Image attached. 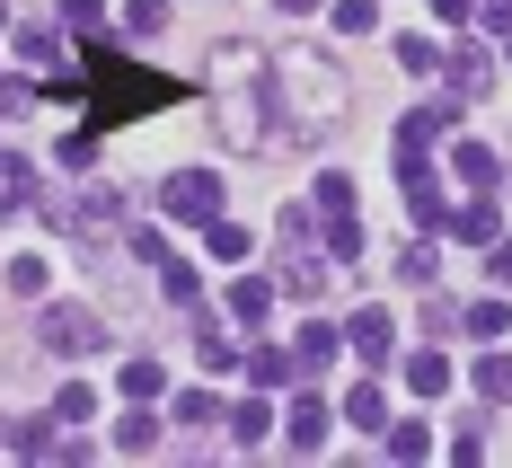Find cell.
<instances>
[{
	"label": "cell",
	"instance_id": "7402d4cb",
	"mask_svg": "<svg viewBox=\"0 0 512 468\" xmlns=\"http://www.w3.org/2000/svg\"><path fill=\"white\" fill-rule=\"evenodd\" d=\"M124 18H133V36H159V27H168V0H133Z\"/></svg>",
	"mask_w": 512,
	"mask_h": 468
},
{
	"label": "cell",
	"instance_id": "9a60e30c",
	"mask_svg": "<svg viewBox=\"0 0 512 468\" xmlns=\"http://www.w3.org/2000/svg\"><path fill=\"white\" fill-rule=\"evenodd\" d=\"M327 354H336V327H327V318H309V327H301V354H292V363H327Z\"/></svg>",
	"mask_w": 512,
	"mask_h": 468
},
{
	"label": "cell",
	"instance_id": "44dd1931",
	"mask_svg": "<svg viewBox=\"0 0 512 468\" xmlns=\"http://www.w3.org/2000/svg\"><path fill=\"white\" fill-rule=\"evenodd\" d=\"M53 416H62V424H89V416H98V398H89V389H62V398H53Z\"/></svg>",
	"mask_w": 512,
	"mask_h": 468
},
{
	"label": "cell",
	"instance_id": "8992f818",
	"mask_svg": "<svg viewBox=\"0 0 512 468\" xmlns=\"http://www.w3.org/2000/svg\"><path fill=\"white\" fill-rule=\"evenodd\" d=\"M36 336H45V354H62V363H80V354H98V345H106V327L89 310H45V318H36Z\"/></svg>",
	"mask_w": 512,
	"mask_h": 468
},
{
	"label": "cell",
	"instance_id": "7c38bea8",
	"mask_svg": "<svg viewBox=\"0 0 512 468\" xmlns=\"http://www.w3.org/2000/svg\"><path fill=\"white\" fill-rule=\"evenodd\" d=\"M327 442V398H301L292 407V451H318Z\"/></svg>",
	"mask_w": 512,
	"mask_h": 468
},
{
	"label": "cell",
	"instance_id": "836d02e7",
	"mask_svg": "<svg viewBox=\"0 0 512 468\" xmlns=\"http://www.w3.org/2000/svg\"><path fill=\"white\" fill-rule=\"evenodd\" d=\"M274 9H318V0H274Z\"/></svg>",
	"mask_w": 512,
	"mask_h": 468
},
{
	"label": "cell",
	"instance_id": "ffe728a7",
	"mask_svg": "<svg viewBox=\"0 0 512 468\" xmlns=\"http://www.w3.org/2000/svg\"><path fill=\"white\" fill-rule=\"evenodd\" d=\"M265 301H274V283H256V274L230 292V310H239V318H265Z\"/></svg>",
	"mask_w": 512,
	"mask_h": 468
},
{
	"label": "cell",
	"instance_id": "e0dca14e",
	"mask_svg": "<svg viewBox=\"0 0 512 468\" xmlns=\"http://www.w3.org/2000/svg\"><path fill=\"white\" fill-rule=\"evenodd\" d=\"M451 230H460V239H495V204H460Z\"/></svg>",
	"mask_w": 512,
	"mask_h": 468
},
{
	"label": "cell",
	"instance_id": "83f0119b",
	"mask_svg": "<svg viewBox=\"0 0 512 468\" xmlns=\"http://www.w3.org/2000/svg\"><path fill=\"white\" fill-rule=\"evenodd\" d=\"M212 257H248V230L239 221H212Z\"/></svg>",
	"mask_w": 512,
	"mask_h": 468
},
{
	"label": "cell",
	"instance_id": "277c9868",
	"mask_svg": "<svg viewBox=\"0 0 512 468\" xmlns=\"http://www.w3.org/2000/svg\"><path fill=\"white\" fill-rule=\"evenodd\" d=\"M318 221H327V248L354 265V257H362V230H354V177H318Z\"/></svg>",
	"mask_w": 512,
	"mask_h": 468
},
{
	"label": "cell",
	"instance_id": "6da1fadb",
	"mask_svg": "<svg viewBox=\"0 0 512 468\" xmlns=\"http://www.w3.org/2000/svg\"><path fill=\"white\" fill-rule=\"evenodd\" d=\"M265 89H283V124H292V133L345 115V71H336L327 53H309V45H283V53H274V62H265Z\"/></svg>",
	"mask_w": 512,
	"mask_h": 468
},
{
	"label": "cell",
	"instance_id": "52a82bcc",
	"mask_svg": "<svg viewBox=\"0 0 512 468\" xmlns=\"http://www.w3.org/2000/svg\"><path fill=\"white\" fill-rule=\"evenodd\" d=\"M18 62H36V71H45V89H62V80H71V53H62V36H53V27H18Z\"/></svg>",
	"mask_w": 512,
	"mask_h": 468
},
{
	"label": "cell",
	"instance_id": "2e32d148",
	"mask_svg": "<svg viewBox=\"0 0 512 468\" xmlns=\"http://www.w3.org/2000/svg\"><path fill=\"white\" fill-rule=\"evenodd\" d=\"M151 442H159L151 416H115V451H151Z\"/></svg>",
	"mask_w": 512,
	"mask_h": 468
},
{
	"label": "cell",
	"instance_id": "d6986e66",
	"mask_svg": "<svg viewBox=\"0 0 512 468\" xmlns=\"http://www.w3.org/2000/svg\"><path fill=\"white\" fill-rule=\"evenodd\" d=\"M248 371H256V380H292V354H283V345H256Z\"/></svg>",
	"mask_w": 512,
	"mask_h": 468
},
{
	"label": "cell",
	"instance_id": "f1b7e54d",
	"mask_svg": "<svg viewBox=\"0 0 512 468\" xmlns=\"http://www.w3.org/2000/svg\"><path fill=\"white\" fill-rule=\"evenodd\" d=\"M451 168H460L468 186H495V159H486V151H460V159H451Z\"/></svg>",
	"mask_w": 512,
	"mask_h": 468
},
{
	"label": "cell",
	"instance_id": "f546056e",
	"mask_svg": "<svg viewBox=\"0 0 512 468\" xmlns=\"http://www.w3.org/2000/svg\"><path fill=\"white\" fill-rule=\"evenodd\" d=\"M195 345H204V363H212V371H230V363H239V345H230V336H212V327L195 336Z\"/></svg>",
	"mask_w": 512,
	"mask_h": 468
},
{
	"label": "cell",
	"instance_id": "4fadbf2b",
	"mask_svg": "<svg viewBox=\"0 0 512 468\" xmlns=\"http://www.w3.org/2000/svg\"><path fill=\"white\" fill-rule=\"evenodd\" d=\"M407 389H415V398H442V389H451V363H442V354H415V363H407Z\"/></svg>",
	"mask_w": 512,
	"mask_h": 468
},
{
	"label": "cell",
	"instance_id": "ac0fdd59",
	"mask_svg": "<svg viewBox=\"0 0 512 468\" xmlns=\"http://www.w3.org/2000/svg\"><path fill=\"white\" fill-rule=\"evenodd\" d=\"M371 18H380L371 0H336V36H371Z\"/></svg>",
	"mask_w": 512,
	"mask_h": 468
},
{
	"label": "cell",
	"instance_id": "4316f807",
	"mask_svg": "<svg viewBox=\"0 0 512 468\" xmlns=\"http://www.w3.org/2000/svg\"><path fill=\"white\" fill-rule=\"evenodd\" d=\"M124 398H159V363H124Z\"/></svg>",
	"mask_w": 512,
	"mask_h": 468
},
{
	"label": "cell",
	"instance_id": "9c48e42d",
	"mask_svg": "<svg viewBox=\"0 0 512 468\" xmlns=\"http://www.w3.org/2000/svg\"><path fill=\"white\" fill-rule=\"evenodd\" d=\"M442 124H451L442 106H415L407 124H398V151H433V142H442Z\"/></svg>",
	"mask_w": 512,
	"mask_h": 468
},
{
	"label": "cell",
	"instance_id": "1f68e13d",
	"mask_svg": "<svg viewBox=\"0 0 512 468\" xmlns=\"http://www.w3.org/2000/svg\"><path fill=\"white\" fill-rule=\"evenodd\" d=\"M283 283H292V292L309 301V292H318V257H292V265H283Z\"/></svg>",
	"mask_w": 512,
	"mask_h": 468
},
{
	"label": "cell",
	"instance_id": "cb8c5ba5",
	"mask_svg": "<svg viewBox=\"0 0 512 468\" xmlns=\"http://www.w3.org/2000/svg\"><path fill=\"white\" fill-rule=\"evenodd\" d=\"M177 416H186V424H212V416H221V398H212V389H186V398H177Z\"/></svg>",
	"mask_w": 512,
	"mask_h": 468
},
{
	"label": "cell",
	"instance_id": "e575fe53",
	"mask_svg": "<svg viewBox=\"0 0 512 468\" xmlns=\"http://www.w3.org/2000/svg\"><path fill=\"white\" fill-rule=\"evenodd\" d=\"M0 442H9V433H0Z\"/></svg>",
	"mask_w": 512,
	"mask_h": 468
},
{
	"label": "cell",
	"instance_id": "8fae6325",
	"mask_svg": "<svg viewBox=\"0 0 512 468\" xmlns=\"http://www.w3.org/2000/svg\"><path fill=\"white\" fill-rule=\"evenodd\" d=\"M486 80H495V62H486L477 45H460V53H451V89H460V98H477Z\"/></svg>",
	"mask_w": 512,
	"mask_h": 468
},
{
	"label": "cell",
	"instance_id": "484cf974",
	"mask_svg": "<svg viewBox=\"0 0 512 468\" xmlns=\"http://www.w3.org/2000/svg\"><path fill=\"white\" fill-rule=\"evenodd\" d=\"M398 62H407V71H433L442 53H433V36H398Z\"/></svg>",
	"mask_w": 512,
	"mask_h": 468
},
{
	"label": "cell",
	"instance_id": "30bf717a",
	"mask_svg": "<svg viewBox=\"0 0 512 468\" xmlns=\"http://www.w3.org/2000/svg\"><path fill=\"white\" fill-rule=\"evenodd\" d=\"M27 195H36V168L0 151V212H27Z\"/></svg>",
	"mask_w": 512,
	"mask_h": 468
},
{
	"label": "cell",
	"instance_id": "603a6c76",
	"mask_svg": "<svg viewBox=\"0 0 512 468\" xmlns=\"http://www.w3.org/2000/svg\"><path fill=\"white\" fill-rule=\"evenodd\" d=\"M424 451H433V442H424V424H398V433H389V460H424Z\"/></svg>",
	"mask_w": 512,
	"mask_h": 468
},
{
	"label": "cell",
	"instance_id": "7a4b0ae2",
	"mask_svg": "<svg viewBox=\"0 0 512 468\" xmlns=\"http://www.w3.org/2000/svg\"><path fill=\"white\" fill-rule=\"evenodd\" d=\"M89 80H98V124H133V115H151V106L177 98L168 71H142L133 53H115V45L89 53Z\"/></svg>",
	"mask_w": 512,
	"mask_h": 468
},
{
	"label": "cell",
	"instance_id": "5bb4252c",
	"mask_svg": "<svg viewBox=\"0 0 512 468\" xmlns=\"http://www.w3.org/2000/svg\"><path fill=\"white\" fill-rule=\"evenodd\" d=\"M477 389H486L495 407H512V354H486V363H477Z\"/></svg>",
	"mask_w": 512,
	"mask_h": 468
},
{
	"label": "cell",
	"instance_id": "d4e9b609",
	"mask_svg": "<svg viewBox=\"0 0 512 468\" xmlns=\"http://www.w3.org/2000/svg\"><path fill=\"white\" fill-rule=\"evenodd\" d=\"M345 416H354V424H380V416H389V398H380V389H354V398H345Z\"/></svg>",
	"mask_w": 512,
	"mask_h": 468
},
{
	"label": "cell",
	"instance_id": "3957f363",
	"mask_svg": "<svg viewBox=\"0 0 512 468\" xmlns=\"http://www.w3.org/2000/svg\"><path fill=\"white\" fill-rule=\"evenodd\" d=\"M159 204H168V221L212 230V221H221V177H212V168H177V177L159 186Z\"/></svg>",
	"mask_w": 512,
	"mask_h": 468
},
{
	"label": "cell",
	"instance_id": "4dcf8cb0",
	"mask_svg": "<svg viewBox=\"0 0 512 468\" xmlns=\"http://www.w3.org/2000/svg\"><path fill=\"white\" fill-rule=\"evenodd\" d=\"M398 274H407L415 292H424V283H433V248H407V257H398Z\"/></svg>",
	"mask_w": 512,
	"mask_h": 468
},
{
	"label": "cell",
	"instance_id": "ba28073f",
	"mask_svg": "<svg viewBox=\"0 0 512 468\" xmlns=\"http://www.w3.org/2000/svg\"><path fill=\"white\" fill-rule=\"evenodd\" d=\"M345 336H354V354H362V363H389V310H362Z\"/></svg>",
	"mask_w": 512,
	"mask_h": 468
},
{
	"label": "cell",
	"instance_id": "5b68a950",
	"mask_svg": "<svg viewBox=\"0 0 512 468\" xmlns=\"http://www.w3.org/2000/svg\"><path fill=\"white\" fill-rule=\"evenodd\" d=\"M248 80H256V53H248V45H221V62H212V89H248ZM221 133H230L239 151H256V115H248V106H230V124H221Z\"/></svg>",
	"mask_w": 512,
	"mask_h": 468
},
{
	"label": "cell",
	"instance_id": "d6a6232c",
	"mask_svg": "<svg viewBox=\"0 0 512 468\" xmlns=\"http://www.w3.org/2000/svg\"><path fill=\"white\" fill-rule=\"evenodd\" d=\"M433 9H442V18H468V9H477V0H433Z\"/></svg>",
	"mask_w": 512,
	"mask_h": 468
}]
</instances>
